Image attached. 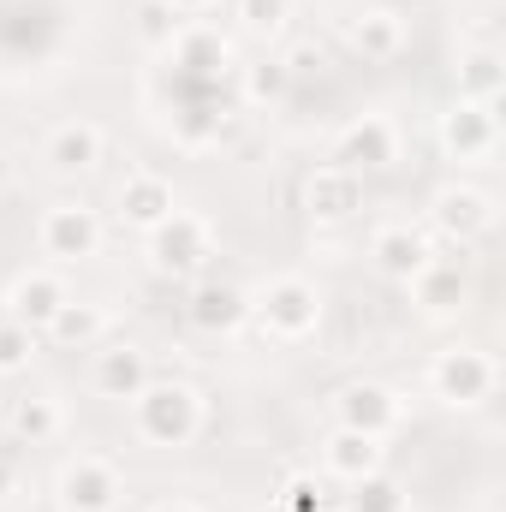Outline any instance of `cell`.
Here are the masks:
<instances>
[{
	"mask_svg": "<svg viewBox=\"0 0 506 512\" xmlns=\"http://www.w3.org/2000/svg\"><path fill=\"white\" fill-rule=\"evenodd\" d=\"M131 429L149 447H191L203 429V393L191 382H161L149 376V387L131 399Z\"/></svg>",
	"mask_w": 506,
	"mask_h": 512,
	"instance_id": "obj_1",
	"label": "cell"
},
{
	"mask_svg": "<svg viewBox=\"0 0 506 512\" xmlns=\"http://www.w3.org/2000/svg\"><path fill=\"white\" fill-rule=\"evenodd\" d=\"M251 316L262 322L268 340H286V346L292 340H310L322 328V292L304 274H280V280H268L262 298H251Z\"/></svg>",
	"mask_w": 506,
	"mask_h": 512,
	"instance_id": "obj_2",
	"label": "cell"
},
{
	"mask_svg": "<svg viewBox=\"0 0 506 512\" xmlns=\"http://www.w3.org/2000/svg\"><path fill=\"white\" fill-rule=\"evenodd\" d=\"M54 501H60V512H120L126 483H120L114 459L78 453V459H66V471H60V483H54Z\"/></svg>",
	"mask_w": 506,
	"mask_h": 512,
	"instance_id": "obj_3",
	"label": "cell"
},
{
	"mask_svg": "<svg viewBox=\"0 0 506 512\" xmlns=\"http://www.w3.org/2000/svg\"><path fill=\"white\" fill-rule=\"evenodd\" d=\"M495 382H501V370H495V358L477 352V346H447V352H435V364H429V387H435L441 405H483V399L495 393Z\"/></svg>",
	"mask_w": 506,
	"mask_h": 512,
	"instance_id": "obj_4",
	"label": "cell"
},
{
	"mask_svg": "<svg viewBox=\"0 0 506 512\" xmlns=\"http://www.w3.org/2000/svg\"><path fill=\"white\" fill-rule=\"evenodd\" d=\"M102 239H108V227H102V215L90 203H54L36 221V245L54 262H84V256L102 251Z\"/></svg>",
	"mask_w": 506,
	"mask_h": 512,
	"instance_id": "obj_5",
	"label": "cell"
},
{
	"mask_svg": "<svg viewBox=\"0 0 506 512\" xmlns=\"http://www.w3.org/2000/svg\"><path fill=\"white\" fill-rule=\"evenodd\" d=\"M209 245H215V233H209V221L191 215V209H173V215L149 233V256H155L161 274H191V268H203V262H209Z\"/></svg>",
	"mask_w": 506,
	"mask_h": 512,
	"instance_id": "obj_6",
	"label": "cell"
},
{
	"mask_svg": "<svg viewBox=\"0 0 506 512\" xmlns=\"http://www.w3.org/2000/svg\"><path fill=\"white\" fill-rule=\"evenodd\" d=\"M429 227L441 239H453V245H471V239H483L495 227V203L477 185H441L429 197Z\"/></svg>",
	"mask_w": 506,
	"mask_h": 512,
	"instance_id": "obj_7",
	"label": "cell"
},
{
	"mask_svg": "<svg viewBox=\"0 0 506 512\" xmlns=\"http://www.w3.org/2000/svg\"><path fill=\"white\" fill-rule=\"evenodd\" d=\"M334 417H340V429H358V435L387 441L399 429V393L381 382H346L334 393Z\"/></svg>",
	"mask_w": 506,
	"mask_h": 512,
	"instance_id": "obj_8",
	"label": "cell"
},
{
	"mask_svg": "<svg viewBox=\"0 0 506 512\" xmlns=\"http://www.w3.org/2000/svg\"><path fill=\"white\" fill-rule=\"evenodd\" d=\"M393 161H399V131L381 114L352 120L340 131V143H334V167H352V173H387Z\"/></svg>",
	"mask_w": 506,
	"mask_h": 512,
	"instance_id": "obj_9",
	"label": "cell"
},
{
	"mask_svg": "<svg viewBox=\"0 0 506 512\" xmlns=\"http://www.w3.org/2000/svg\"><path fill=\"white\" fill-rule=\"evenodd\" d=\"M304 209H310V221H328V227L352 221L364 209V173H352V167H316L304 179Z\"/></svg>",
	"mask_w": 506,
	"mask_h": 512,
	"instance_id": "obj_10",
	"label": "cell"
},
{
	"mask_svg": "<svg viewBox=\"0 0 506 512\" xmlns=\"http://www.w3.org/2000/svg\"><path fill=\"white\" fill-rule=\"evenodd\" d=\"M66 298H72V292H66V280H60L54 268H30V274H18V280L6 286V316L24 322L30 334H42V328L60 316Z\"/></svg>",
	"mask_w": 506,
	"mask_h": 512,
	"instance_id": "obj_11",
	"label": "cell"
},
{
	"mask_svg": "<svg viewBox=\"0 0 506 512\" xmlns=\"http://www.w3.org/2000/svg\"><path fill=\"white\" fill-rule=\"evenodd\" d=\"M495 108H483V102H453L447 114H441V149L453 155V161H483L489 149H495Z\"/></svg>",
	"mask_w": 506,
	"mask_h": 512,
	"instance_id": "obj_12",
	"label": "cell"
},
{
	"mask_svg": "<svg viewBox=\"0 0 506 512\" xmlns=\"http://www.w3.org/2000/svg\"><path fill=\"white\" fill-rule=\"evenodd\" d=\"M245 316H251V298H245L233 280H203V286L191 292V304H185V322H191L197 334H239Z\"/></svg>",
	"mask_w": 506,
	"mask_h": 512,
	"instance_id": "obj_13",
	"label": "cell"
},
{
	"mask_svg": "<svg viewBox=\"0 0 506 512\" xmlns=\"http://www.w3.org/2000/svg\"><path fill=\"white\" fill-rule=\"evenodd\" d=\"M167 54H173V66L191 72V78H215V72L233 66V42H227L215 24H197V18L179 24V36L167 42Z\"/></svg>",
	"mask_w": 506,
	"mask_h": 512,
	"instance_id": "obj_14",
	"label": "cell"
},
{
	"mask_svg": "<svg viewBox=\"0 0 506 512\" xmlns=\"http://www.w3.org/2000/svg\"><path fill=\"white\" fill-rule=\"evenodd\" d=\"M102 149H108L102 126H90V120H66V126L48 131V143H42V161H48L60 179H78V173H90V167L102 161Z\"/></svg>",
	"mask_w": 506,
	"mask_h": 512,
	"instance_id": "obj_15",
	"label": "cell"
},
{
	"mask_svg": "<svg viewBox=\"0 0 506 512\" xmlns=\"http://www.w3.org/2000/svg\"><path fill=\"white\" fill-rule=\"evenodd\" d=\"M173 209H179V197H173V179H161V173H131L120 185V221L137 233H155Z\"/></svg>",
	"mask_w": 506,
	"mask_h": 512,
	"instance_id": "obj_16",
	"label": "cell"
},
{
	"mask_svg": "<svg viewBox=\"0 0 506 512\" xmlns=\"http://www.w3.org/2000/svg\"><path fill=\"white\" fill-rule=\"evenodd\" d=\"M149 352H137V346H102L96 352V364H90V382L102 399H137L143 387H149Z\"/></svg>",
	"mask_w": 506,
	"mask_h": 512,
	"instance_id": "obj_17",
	"label": "cell"
},
{
	"mask_svg": "<svg viewBox=\"0 0 506 512\" xmlns=\"http://www.w3.org/2000/svg\"><path fill=\"white\" fill-rule=\"evenodd\" d=\"M370 256H376V268L387 274V280H411L435 251H429V233H423V227L393 221V227H381L376 239H370Z\"/></svg>",
	"mask_w": 506,
	"mask_h": 512,
	"instance_id": "obj_18",
	"label": "cell"
},
{
	"mask_svg": "<svg viewBox=\"0 0 506 512\" xmlns=\"http://www.w3.org/2000/svg\"><path fill=\"white\" fill-rule=\"evenodd\" d=\"M322 471H328V483H358V477H370V471H381V441L334 423V435L322 441Z\"/></svg>",
	"mask_w": 506,
	"mask_h": 512,
	"instance_id": "obj_19",
	"label": "cell"
},
{
	"mask_svg": "<svg viewBox=\"0 0 506 512\" xmlns=\"http://www.w3.org/2000/svg\"><path fill=\"white\" fill-rule=\"evenodd\" d=\"M42 340H48V346H60V352H90V346H102V340H108V310H102V304H90V298H66V304H60V316L42 328Z\"/></svg>",
	"mask_w": 506,
	"mask_h": 512,
	"instance_id": "obj_20",
	"label": "cell"
},
{
	"mask_svg": "<svg viewBox=\"0 0 506 512\" xmlns=\"http://www.w3.org/2000/svg\"><path fill=\"white\" fill-rule=\"evenodd\" d=\"M405 286H411V298H417L429 316H447V310L465 298V268H459V262H447V256H429Z\"/></svg>",
	"mask_w": 506,
	"mask_h": 512,
	"instance_id": "obj_21",
	"label": "cell"
},
{
	"mask_svg": "<svg viewBox=\"0 0 506 512\" xmlns=\"http://www.w3.org/2000/svg\"><path fill=\"white\" fill-rule=\"evenodd\" d=\"M352 48H358L364 60H393V54L405 48V18H399L393 6L358 12V18H352Z\"/></svg>",
	"mask_w": 506,
	"mask_h": 512,
	"instance_id": "obj_22",
	"label": "cell"
},
{
	"mask_svg": "<svg viewBox=\"0 0 506 512\" xmlns=\"http://www.w3.org/2000/svg\"><path fill=\"white\" fill-rule=\"evenodd\" d=\"M6 423H12V435H18L24 447H42V441H54V435L66 429V411H60L54 393H36V399H18Z\"/></svg>",
	"mask_w": 506,
	"mask_h": 512,
	"instance_id": "obj_23",
	"label": "cell"
},
{
	"mask_svg": "<svg viewBox=\"0 0 506 512\" xmlns=\"http://www.w3.org/2000/svg\"><path fill=\"white\" fill-rule=\"evenodd\" d=\"M501 54L495 48H477V54H465L459 60V102H483V108H501Z\"/></svg>",
	"mask_w": 506,
	"mask_h": 512,
	"instance_id": "obj_24",
	"label": "cell"
},
{
	"mask_svg": "<svg viewBox=\"0 0 506 512\" xmlns=\"http://www.w3.org/2000/svg\"><path fill=\"white\" fill-rule=\"evenodd\" d=\"M346 489H352V495H340L346 512H405V483L387 477V471H370V477H358Z\"/></svg>",
	"mask_w": 506,
	"mask_h": 512,
	"instance_id": "obj_25",
	"label": "cell"
},
{
	"mask_svg": "<svg viewBox=\"0 0 506 512\" xmlns=\"http://www.w3.org/2000/svg\"><path fill=\"white\" fill-rule=\"evenodd\" d=\"M274 501H280V512H334L340 495H334V483H328V477H316V471H292V477L280 483V495H274Z\"/></svg>",
	"mask_w": 506,
	"mask_h": 512,
	"instance_id": "obj_26",
	"label": "cell"
},
{
	"mask_svg": "<svg viewBox=\"0 0 506 512\" xmlns=\"http://www.w3.org/2000/svg\"><path fill=\"white\" fill-rule=\"evenodd\" d=\"M36 346H42V334H30L24 322L0 316V376H18V370H30Z\"/></svg>",
	"mask_w": 506,
	"mask_h": 512,
	"instance_id": "obj_27",
	"label": "cell"
},
{
	"mask_svg": "<svg viewBox=\"0 0 506 512\" xmlns=\"http://www.w3.org/2000/svg\"><path fill=\"white\" fill-rule=\"evenodd\" d=\"M245 102H280L286 90H292V72H286V60H262V66H245Z\"/></svg>",
	"mask_w": 506,
	"mask_h": 512,
	"instance_id": "obj_28",
	"label": "cell"
},
{
	"mask_svg": "<svg viewBox=\"0 0 506 512\" xmlns=\"http://www.w3.org/2000/svg\"><path fill=\"white\" fill-rule=\"evenodd\" d=\"M233 12H239V24H245L251 36H280L286 18H292V0H239Z\"/></svg>",
	"mask_w": 506,
	"mask_h": 512,
	"instance_id": "obj_29",
	"label": "cell"
},
{
	"mask_svg": "<svg viewBox=\"0 0 506 512\" xmlns=\"http://www.w3.org/2000/svg\"><path fill=\"white\" fill-rule=\"evenodd\" d=\"M179 24H185L179 12H167L161 0H143V18H137V36H143L149 48H167V42L179 36Z\"/></svg>",
	"mask_w": 506,
	"mask_h": 512,
	"instance_id": "obj_30",
	"label": "cell"
},
{
	"mask_svg": "<svg viewBox=\"0 0 506 512\" xmlns=\"http://www.w3.org/2000/svg\"><path fill=\"white\" fill-rule=\"evenodd\" d=\"M6 495H18V459L12 453H0V501Z\"/></svg>",
	"mask_w": 506,
	"mask_h": 512,
	"instance_id": "obj_31",
	"label": "cell"
},
{
	"mask_svg": "<svg viewBox=\"0 0 506 512\" xmlns=\"http://www.w3.org/2000/svg\"><path fill=\"white\" fill-rule=\"evenodd\" d=\"M161 6H167V12H179V18H191V12H203L209 0H161Z\"/></svg>",
	"mask_w": 506,
	"mask_h": 512,
	"instance_id": "obj_32",
	"label": "cell"
},
{
	"mask_svg": "<svg viewBox=\"0 0 506 512\" xmlns=\"http://www.w3.org/2000/svg\"><path fill=\"white\" fill-rule=\"evenodd\" d=\"M155 512H203V507H191V501H167V507H155Z\"/></svg>",
	"mask_w": 506,
	"mask_h": 512,
	"instance_id": "obj_33",
	"label": "cell"
}]
</instances>
